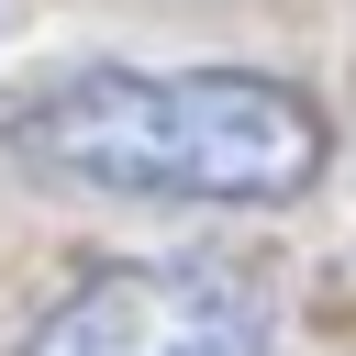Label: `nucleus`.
<instances>
[{
	"mask_svg": "<svg viewBox=\"0 0 356 356\" xmlns=\"http://www.w3.org/2000/svg\"><path fill=\"white\" fill-rule=\"evenodd\" d=\"M0 156L100 200L256 211V200H300L334 134L312 89L267 67H67L0 111Z\"/></svg>",
	"mask_w": 356,
	"mask_h": 356,
	"instance_id": "nucleus-1",
	"label": "nucleus"
},
{
	"mask_svg": "<svg viewBox=\"0 0 356 356\" xmlns=\"http://www.w3.org/2000/svg\"><path fill=\"white\" fill-rule=\"evenodd\" d=\"M22 356H278V300L234 256H122L78 278Z\"/></svg>",
	"mask_w": 356,
	"mask_h": 356,
	"instance_id": "nucleus-2",
	"label": "nucleus"
}]
</instances>
